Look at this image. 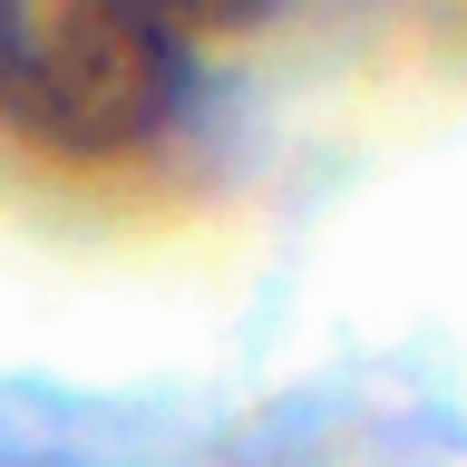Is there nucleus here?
<instances>
[{"label": "nucleus", "mask_w": 467, "mask_h": 467, "mask_svg": "<svg viewBox=\"0 0 467 467\" xmlns=\"http://www.w3.org/2000/svg\"><path fill=\"white\" fill-rule=\"evenodd\" d=\"M195 98L204 58L175 20L98 0H0V127L39 156H146L195 117Z\"/></svg>", "instance_id": "nucleus-1"}]
</instances>
